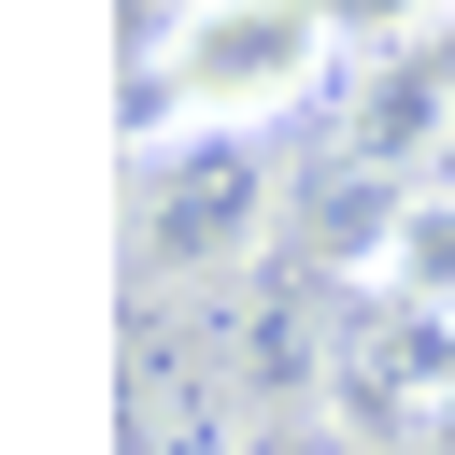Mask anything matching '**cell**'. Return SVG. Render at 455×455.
I'll use <instances>...</instances> for the list:
<instances>
[{"mask_svg": "<svg viewBox=\"0 0 455 455\" xmlns=\"http://www.w3.org/2000/svg\"><path fill=\"white\" fill-rule=\"evenodd\" d=\"M355 43L327 0H199L128 43V156L156 142H270L284 114H327Z\"/></svg>", "mask_w": 455, "mask_h": 455, "instance_id": "obj_1", "label": "cell"}, {"mask_svg": "<svg viewBox=\"0 0 455 455\" xmlns=\"http://www.w3.org/2000/svg\"><path fill=\"white\" fill-rule=\"evenodd\" d=\"M284 156L270 142H156V156H128V256H142V284L171 270V284H256L270 256H284Z\"/></svg>", "mask_w": 455, "mask_h": 455, "instance_id": "obj_2", "label": "cell"}, {"mask_svg": "<svg viewBox=\"0 0 455 455\" xmlns=\"http://www.w3.org/2000/svg\"><path fill=\"white\" fill-rule=\"evenodd\" d=\"M242 455H370V441H341V427H327V412H313V427H256V441H242Z\"/></svg>", "mask_w": 455, "mask_h": 455, "instance_id": "obj_3", "label": "cell"}, {"mask_svg": "<svg viewBox=\"0 0 455 455\" xmlns=\"http://www.w3.org/2000/svg\"><path fill=\"white\" fill-rule=\"evenodd\" d=\"M171 14H199V0H128V43H142V28H171Z\"/></svg>", "mask_w": 455, "mask_h": 455, "instance_id": "obj_4", "label": "cell"}]
</instances>
